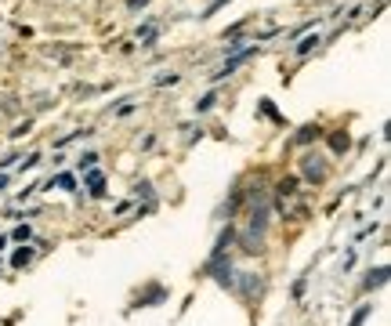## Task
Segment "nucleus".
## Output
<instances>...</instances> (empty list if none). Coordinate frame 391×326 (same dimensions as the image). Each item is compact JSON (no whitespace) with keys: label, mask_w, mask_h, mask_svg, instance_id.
<instances>
[{"label":"nucleus","mask_w":391,"mask_h":326,"mask_svg":"<svg viewBox=\"0 0 391 326\" xmlns=\"http://www.w3.org/2000/svg\"><path fill=\"white\" fill-rule=\"evenodd\" d=\"M254 55H257V47H250V51H243V55H236V58H228V62L221 65V69L214 73V80H225V76H232V73L239 69V65L247 62V58H254Z\"/></svg>","instance_id":"f257e3e1"},{"label":"nucleus","mask_w":391,"mask_h":326,"mask_svg":"<svg viewBox=\"0 0 391 326\" xmlns=\"http://www.w3.org/2000/svg\"><path fill=\"white\" fill-rule=\"evenodd\" d=\"M84 185H87V189H91L94 196H102V192H105V174H102V171H94V167H91V171L84 174Z\"/></svg>","instance_id":"f03ea898"},{"label":"nucleus","mask_w":391,"mask_h":326,"mask_svg":"<svg viewBox=\"0 0 391 326\" xmlns=\"http://www.w3.org/2000/svg\"><path fill=\"white\" fill-rule=\"evenodd\" d=\"M304 174L312 178V182H322V178H326V167H322V163H315V156H308V160H304Z\"/></svg>","instance_id":"7ed1b4c3"},{"label":"nucleus","mask_w":391,"mask_h":326,"mask_svg":"<svg viewBox=\"0 0 391 326\" xmlns=\"http://www.w3.org/2000/svg\"><path fill=\"white\" fill-rule=\"evenodd\" d=\"M29 261H33V250L29 247H19V250L11 254V268H26Z\"/></svg>","instance_id":"20e7f679"},{"label":"nucleus","mask_w":391,"mask_h":326,"mask_svg":"<svg viewBox=\"0 0 391 326\" xmlns=\"http://www.w3.org/2000/svg\"><path fill=\"white\" fill-rule=\"evenodd\" d=\"M319 135H322V127H319V123H308V127H301L297 141H301V145H308V141H312V138H319Z\"/></svg>","instance_id":"39448f33"},{"label":"nucleus","mask_w":391,"mask_h":326,"mask_svg":"<svg viewBox=\"0 0 391 326\" xmlns=\"http://www.w3.org/2000/svg\"><path fill=\"white\" fill-rule=\"evenodd\" d=\"M297 185H301V178H297V174L283 178V182H279V196H293V192H297Z\"/></svg>","instance_id":"423d86ee"},{"label":"nucleus","mask_w":391,"mask_h":326,"mask_svg":"<svg viewBox=\"0 0 391 326\" xmlns=\"http://www.w3.org/2000/svg\"><path fill=\"white\" fill-rule=\"evenodd\" d=\"M388 283V268H377V272H370V280H366V290H377Z\"/></svg>","instance_id":"0eeeda50"},{"label":"nucleus","mask_w":391,"mask_h":326,"mask_svg":"<svg viewBox=\"0 0 391 326\" xmlns=\"http://www.w3.org/2000/svg\"><path fill=\"white\" fill-rule=\"evenodd\" d=\"M315 47H319V37H304L297 47H293V51H297V55H308V51H315Z\"/></svg>","instance_id":"6e6552de"},{"label":"nucleus","mask_w":391,"mask_h":326,"mask_svg":"<svg viewBox=\"0 0 391 326\" xmlns=\"http://www.w3.org/2000/svg\"><path fill=\"white\" fill-rule=\"evenodd\" d=\"M73 185H76L73 174H58V178H51V189H73Z\"/></svg>","instance_id":"1a4fd4ad"},{"label":"nucleus","mask_w":391,"mask_h":326,"mask_svg":"<svg viewBox=\"0 0 391 326\" xmlns=\"http://www.w3.org/2000/svg\"><path fill=\"white\" fill-rule=\"evenodd\" d=\"M370 312H373V304H363V308H358V312H355V316H351V323H348V326H363V323H366V316H370Z\"/></svg>","instance_id":"9d476101"},{"label":"nucleus","mask_w":391,"mask_h":326,"mask_svg":"<svg viewBox=\"0 0 391 326\" xmlns=\"http://www.w3.org/2000/svg\"><path fill=\"white\" fill-rule=\"evenodd\" d=\"M11 239H19V243H29V239H33V228H29V225H19V228H15V232H11Z\"/></svg>","instance_id":"9b49d317"},{"label":"nucleus","mask_w":391,"mask_h":326,"mask_svg":"<svg viewBox=\"0 0 391 326\" xmlns=\"http://www.w3.org/2000/svg\"><path fill=\"white\" fill-rule=\"evenodd\" d=\"M330 145H333V153H345V149H348V135H333Z\"/></svg>","instance_id":"f8f14e48"},{"label":"nucleus","mask_w":391,"mask_h":326,"mask_svg":"<svg viewBox=\"0 0 391 326\" xmlns=\"http://www.w3.org/2000/svg\"><path fill=\"white\" fill-rule=\"evenodd\" d=\"M94 163H98V153H84V156H80V171H91Z\"/></svg>","instance_id":"ddd939ff"},{"label":"nucleus","mask_w":391,"mask_h":326,"mask_svg":"<svg viewBox=\"0 0 391 326\" xmlns=\"http://www.w3.org/2000/svg\"><path fill=\"white\" fill-rule=\"evenodd\" d=\"M214 102H218V98H214V94H207V98H200V102H196V112H207V109H210V105H214Z\"/></svg>","instance_id":"4468645a"},{"label":"nucleus","mask_w":391,"mask_h":326,"mask_svg":"<svg viewBox=\"0 0 391 326\" xmlns=\"http://www.w3.org/2000/svg\"><path fill=\"white\" fill-rule=\"evenodd\" d=\"M29 127H33L29 120H26V123H19V127H15V130H11V138H22V135H29Z\"/></svg>","instance_id":"2eb2a0df"},{"label":"nucleus","mask_w":391,"mask_h":326,"mask_svg":"<svg viewBox=\"0 0 391 326\" xmlns=\"http://www.w3.org/2000/svg\"><path fill=\"white\" fill-rule=\"evenodd\" d=\"M37 163H40V156H26V160H22V171H33Z\"/></svg>","instance_id":"dca6fc26"},{"label":"nucleus","mask_w":391,"mask_h":326,"mask_svg":"<svg viewBox=\"0 0 391 326\" xmlns=\"http://www.w3.org/2000/svg\"><path fill=\"white\" fill-rule=\"evenodd\" d=\"M156 84H159V87H167V84H177V73H171V76H159Z\"/></svg>","instance_id":"f3484780"},{"label":"nucleus","mask_w":391,"mask_h":326,"mask_svg":"<svg viewBox=\"0 0 391 326\" xmlns=\"http://www.w3.org/2000/svg\"><path fill=\"white\" fill-rule=\"evenodd\" d=\"M127 4H130V8H141V4H149V0H127Z\"/></svg>","instance_id":"a211bd4d"},{"label":"nucleus","mask_w":391,"mask_h":326,"mask_svg":"<svg viewBox=\"0 0 391 326\" xmlns=\"http://www.w3.org/2000/svg\"><path fill=\"white\" fill-rule=\"evenodd\" d=\"M4 185H8V178H4V174H0V189H4Z\"/></svg>","instance_id":"6ab92c4d"}]
</instances>
